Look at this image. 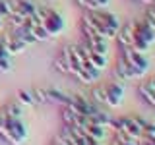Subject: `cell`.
Masks as SVG:
<instances>
[{"instance_id": "cell-1", "label": "cell", "mask_w": 155, "mask_h": 145, "mask_svg": "<svg viewBox=\"0 0 155 145\" xmlns=\"http://www.w3.org/2000/svg\"><path fill=\"white\" fill-rule=\"evenodd\" d=\"M4 128H6V137H4V141L10 143V145H21L27 139V128H25V124L21 122V118H10L8 116Z\"/></svg>"}, {"instance_id": "cell-2", "label": "cell", "mask_w": 155, "mask_h": 145, "mask_svg": "<svg viewBox=\"0 0 155 145\" xmlns=\"http://www.w3.org/2000/svg\"><path fill=\"white\" fill-rule=\"evenodd\" d=\"M120 56H122L124 60L128 62L130 66H132V70L138 74V77H143L145 74H147V70H149V60L142 54V52L134 50V48H130V47H122V54H120Z\"/></svg>"}, {"instance_id": "cell-3", "label": "cell", "mask_w": 155, "mask_h": 145, "mask_svg": "<svg viewBox=\"0 0 155 145\" xmlns=\"http://www.w3.org/2000/svg\"><path fill=\"white\" fill-rule=\"evenodd\" d=\"M41 23H43V27L48 31L51 37H56V35H60V33L64 31V19H62V16L58 12H54L52 8H51V12L41 19Z\"/></svg>"}, {"instance_id": "cell-4", "label": "cell", "mask_w": 155, "mask_h": 145, "mask_svg": "<svg viewBox=\"0 0 155 145\" xmlns=\"http://www.w3.org/2000/svg\"><path fill=\"white\" fill-rule=\"evenodd\" d=\"M132 29H134V37L136 39L147 43L149 47L155 43V29L149 25L145 19H136V21H132Z\"/></svg>"}, {"instance_id": "cell-5", "label": "cell", "mask_w": 155, "mask_h": 145, "mask_svg": "<svg viewBox=\"0 0 155 145\" xmlns=\"http://www.w3.org/2000/svg\"><path fill=\"white\" fill-rule=\"evenodd\" d=\"M91 14V18L97 19V21L101 23L103 27H107L110 33L116 37V33H118V29H120V21H118V18L114 16V14H109V12H103V10H93V12H89Z\"/></svg>"}, {"instance_id": "cell-6", "label": "cell", "mask_w": 155, "mask_h": 145, "mask_svg": "<svg viewBox=\"0 0 155 145\" xmlns=\"http://www.w3.org/2000/svg\"><path fill=\"white\" fill-rule=\"evenodd\" d=\"M8 6H10V14H16V16H21V18H29V16H35L37 4L29 2V0H8Z\"/></svg>"}, {"instance_id": "cell-7", "label": "cell", "mask_w": 155, "mask_h": 145, "mask_svg": "<svg viewBox=\"0 0 155 145\" xmlns=\"http://www.w3.org/2000/svg\"><path fill=\"white\" fill-rule=\"evenodd\" d=\"M81 50H84V54H85V62L89 66H93L95 70H99V72H103L107 66H109V60H107V54H99V52H95V50H91L87 45H84L81 43Z\"/></svg>"}, {"instance_id": "cell-8", "label": "cell", "mask_w": 155, "mask_h": 145, "mask_svg": "<svg viewBox=\"0 0 155 145\" xmlns=\"http://www.w3.org/2000/svg\"><path fill=\"white\" fill-rule=\"evenodd\" d=\"M107 95H109V101H107V106H110V108H116V106H120L124 99V87L118 83V81H113V83H107Z\"/></svg>"}, {"instance_id": "cell-9", "label": "cell", "mask_w": 155, "mask_h": 145, "mask_svg": "<svg viewBox=\"0 0 155 145\" xmlns=\"http://www.w3.org/2000/svg\"><path fill=\"white\" fill-rule=\"evenodd\" d=\"M2 39V43H4V47H6V50L10 52V56H14V54H21L23 50H25V43L23 41H19V39L14 35V33H8V35H4V37H0Z\"/></svg>"}, {"instance_id": "cell-10", "label": "cell", "mask_w": 155, "mask_h": 145, "mask_svg": "<svg viewBox=\"0 0 155 145\" xmlns=\"http://www.w3.org/2000/svg\"><path fill=\"white\" fill-rule=\"evenodd\" d=\"M84 45H87L91 50L99 52V54H107V50H109V39H103L99 35H84Z\"/></svg>"}, {"instance_id": "cell-11", "label": "cell", "mask_w": 155, "mask_h": 145, "mask_svg": "<svg viewBox=\"0 0 155 145\" xmlns=\"http://www.w3.org/2000/svg\"><path fill=\"white\" fill-rule=\"evenodd\" d=\"M138 95L147 103L151 108H155V79L149 81H142L138 87Z\"/></svg>"}, {"instance_id": "cell-12", "label": "cell", "mask_w": 155, "mask_h": 145, "mask_svg": "<svg viewBox=\"0 0 155 145\" xmlns=\"http://www.w3.org/2000/svg\"><path fill=\"white\" fill-rule=\"evenodd\" d=\"M114 76L120 77V79H140L138 74L132 70V66L128 64V62L124 60L122 56L116 60V66H114Z\"/></svg>"}, {"instance_id": "cell-13", "label": "cell", "mask_w": 155, "mask_h": 145, "mask_svg": "<svg viewBox=\"0 0 155 145\" xmlns=\"http://www.w3.org/2000/svg\"><path fill=\"white\" fill-rule=\"evenodd\" d=\"M99 74H101L99 70H95L93 66H89V64L85 62V64L81 66V68H78V70H76V74H74V76L81 81V83H93V81H97Z\"/></svg>"}, {"instance_id": "cell-14", "label": "cell", "mask_w": 155, "mask_h": 145, "mask_svg": "<svg viewBox=\"0 0 155 145\" xmlns=\"http://www.w3.org/2000/svg\"><path fill=\"white\" fill-rule=\"evenodd\" d=\"M130 118H132L136 128H138L143 135H155V124L153 122H147L145 118H140V116H130Z\"/></svg>"}, {"instance_id": "cell-15", "label": "cell", "mask_w": 155, "mask_h": 145, "mask_svg": "<svg viewBox=\"0 0 155 145\" xmlns=\"http://www.w3.org/2000/svg\"><path fill=\"white\" fill-rule=\"evenodd\" d=\"M110 120H113V118H110V116L107 114V112H101L99 108H97L93 114H89V116H87V122H89V124L103 126V128H107V126L110 124Z\"/></svg>"}, {"instance_id": "cell-16", "label": "cell", "mask_w": 155, "mask_h": 145, "mask_svg": "<svg viewBox=\"0 0 155 145\" xmlns=\"http://www.w3.org/2000/svg\"><path fill=\"white\" fill-rule=\"evenodd\" d=\"M81 132H84L87 137H93L97 141H101V139L105 137V128L103 126H95V124H85L84 128H80Z\"/></svg>"}, {"instance_id": "cell-17", "label": "cell", "mask_w": 155, "mask_h": 145, "mask_svg": "<svg viewBox=\"0 0 155 145\" xmlns=\"http://www.w3.org/2000/svg\"><path fill=\"white\" fill-rule=\"evenodd\" d=\"M14 35H16L19 41H23L25 45H33V43H37V39L33 37V33H31V29L25 27V25H21V27H14Z\"/></svg>"}, {"instance_id": "cell-18", "label": "cell", "mask_w": 155, "mask_h": 145, "mask_svg": "<svg viewBox=\"0 0 155 145\" xmlns=\"http://www.w3.org/2000/svg\"><path fill=\"white\" fill-rule=\"evenodd\" d=\"M47 91V101L48 103H56V105H60V106H64L68 103V95H64L62 91H58V89H45Z\"/></svg>"}, {"instance_id": "cell-19", "label": "cell", "mask_w": 155, "mask_h": 145, "mask_svg": "<svg viewBox=\"0 0 155 145\" xmlns=\"http://www.w3.org/2000/svg\"><path fill=\"white\" fill-rule=\"evenodd\" d=\"M29 29H31L33 37H35L37 41H48V39H52L51 35H48V31H47L45 27H43L41 19H39V21H35V23H33V25H29Z\"/></svg>"}, {"instance_id": "cell-20", "label": "cell", "mask_w": 155, "mask_h": 145, "mask_svg": "<svg viewBox=\"0 0 155 145\" xmlns=\"http://www.w3.org/2000/svg\"><path fill=\"white\" fill-rule=\"evenodd\" d=\"M91 97H93V103H97V105H107V101H109L107 87H105V85H97V87H93V91H91Z\"/></svg>"}, {"instance_id": "cell-21", "label": "cell", "mask_w": 155, "mask_h": 145, "mask_svg": "<svg viewBox=\"0 0 155 145\" xmlns=\"http://www.w3.org/2000/svg\"><path fill=\"white\" fill-rule=\"evenodd\" d=\"M54 68L62 74H70V68H68V54H66V48H62V52L54 58Z\"/></svg>"}, {"instance_id": "cell-22", "label": "cell", "mask_w": 155, "mask_h": 145, "mask_svg": "<svg viewBox=\"0 0 155 145\" xmlns=\"http://www.w3.org/2000/svg\"><path fill=\"white\" fill-rule=\"evenodd\" d=\"M18 103H19V105L33 106V105H37V101H35V97H33V91L19 89V91H18Z\"/></svg>"}, {"instance_id": "cell-23", "label": "cell", "mask_w": 155, "mask_h": 145, "mask_svg": "<svg viewBox=\"0 0 155 145\" xmlns=\"http://www.w3.org/2000/svg\"><path fill=\"white\" fill-rule=\"evenodd\" d=\"M4 112H6L10 118H21L23 110H21V105L19 103H8L4 106Z\"/></svg>"}, {"instance_id": "cell-24", "label": "cell", "mask_w": 155, "mask_h": 145, "mask_svg": "<svg viewBox=\"0 0 155 145\" xmlns=\"http://www.w3.org/2000/svg\"><path fill=\"white\" fill-rule=\"evenodd\" d=\"M113 145H140V143L136 141V139H132V137H126V135L120 134V132H114Z\"/></svg>"}, {"instance_id": "cell-25", "label": "cell", "mask_w": 155, "mask_h": 145, "mask_svg": "<svg viewBox=\"0 0 155 145\" xmlns=\"http://www.w3.org/2000/svg\"><path fill=\"white\" fill-rule=\"evenodd\" d=\"M33 97H35L37 105H45V103H48V101H47V91H45V89H33Z\"/></svg>"}, {"instance_id": "cell-26", "label": "cell", "mask_w": 155, "mask_h": 145, "mask_svg": "<svg viewBox=\"0 0 155 145\" xmlns=\"http://www.w3.org/2000/svg\"><path fill=\"white\" fill-rule=\"evenodd\" d=\"M10 70H12V60H10V58H0V72L6 74Z\"/></svg>"}, {"instance_id": "cell-27", "label": "cell", "mask_w": 155, "mask_h": 145, "mask_svg": "<svg viewBox=\"0 0 155 145\" xmlns=\"http://www.w3.org/2000/svg\"><path fill=\"white\" fill-rule=\"evenodd\" d=\"M8 16H10L8 0H0V18H8Z\"/></svg>"}, {"instance_id": "cell-28", "label": "cell", "mask_w": 155, "mask_h": 145, "mask_svg": "<svg viewBox=\"0 0 155 145\" xmlns=\"http://www.w3.org/2000/svg\"><path fill=\"white\" fill-rule=\"evenodd\" d=\"M76 2H78V6H81V8L85 10V12H93V10H97L93 4L89 2V0H76Z\"/></svg>"}, {"instance_id": "cell-29", "label": "cell", "mask_w": 155, "mask_h": 145, "mask_svg": "<svg viewBox=\"0 0 155 145\" xmlns=\"http://www.w3.org/2000/svg\"><path fill=\"white\" fill-rule=\"evenodd\" d=\"M138 143L140 145H155V135H142V139Z\"/></svg>"}, {"instance_id": "cell-30", "label": "cell", "mask_w": 155, "mask_h": 145, "mask_svg": "<svg viewBox=\"0 0 155 145\" xmlns=\"http://www.w3.org/2000/svg\"><path fill=\"white\" fill-rule=\"evenodd\" d=\"M89 2L93 4V6H95L97 10H99V8H105L107 4H109V0H89Z\"/></svg>"}, {"instance_id": "cell-31", "label": "cell", "mask_w": 155, "mask_h": 145, "mask_svg": "<svg viewBox=\"0 0 155 145\" xmlns=\"http://www.w3.org/2000/svg\"><path fill=\"white\" fill-rule=\"evenodd\" d=\"M52 145H68V141H66V139H64V137H62V135H60V134H58V135H56V137H54V139H52Z\"/></svg>"}, {"instance_id": "cell-32", "label": "cell", "mask_w": 155, "mask_h": 145, "mask_svg": "<svg viewBox=\"0 0 155 145\" xmlns=\"http://www.w3.org/2000/svg\"><path fill=\"white\" fill-rule=\"evenodd\" d=\"M4 29V18H0V31Z\"/></svg>"}, {"instance_id": "cell-33", "label": "cell", "mask_w": 155, "mask_h": 145, "mask_svg": "<svg viewBox=\"0 0 155 145\" xmlns=\"http://www.w3.org/2000/svg\"><path fill=\"white\" fill-rule=\"evenodd\" d=\"M140 2H145V4H151L153 0H140Z\"/></svg>"}, {"instance_id": "cell-34", "label": "cell", "mask_w": 155, "mask_h": 145, "mask_svg": "<svg viewBox=\"0 0 155 145\" xmlns=\"http://www.w3.org/2000/svg\"><path fill=\"white\" fill-rule=\"evenodd\" d=\"M151 4H155V0H153V2H151Z\"/></svg>"}]
</instances>
